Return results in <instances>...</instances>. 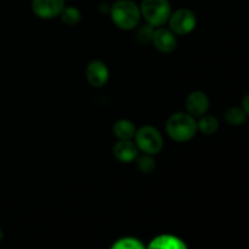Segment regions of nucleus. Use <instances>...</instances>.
I'll use <instances>...</instances> for the list:
<instances>
[{
    "label": "nucleus",
    "instance_id": "obj_7",
    "mask_svg": "<svg viewBox=\"0 0 249 249\" xmlns=\"http://www.w3.org/2000/svg\"><path fill=\"white\" fill-rule=\"evenodd\" d=\"M152 43L157 50L160 53H169L177 49L178 40L175 34L170 29L167 28H158L155 29L152 36Z\"/></svg>",
    "mask_w": 249,
    "mask_h": 249
},
{
    "label": "nucleus",
    "instance_id": "obj_17",
    "mask_svg": "<svg viewBox=\"0 0 249 249\" xmlns=\"http://www.w3.org/2000/svg\"><path fill=\"white\" fill-rule=\"evenodd\" d=\"M153 32H155V27L150 26V24H145L141 26L140 28L136 31V40L141 44H147L152 41Z\"/></svg>",
    "mask_w": 249,
    "mask_h": 249
},
{
    "label": "nucleus",
    "instance_id": "obj_1",
    "mask_svg": "<svg viewBox=\"0 0 249 249\" xmlns=\"http://www.w3.org/2000/svg\"><path fill=\"white\" fill-rule=\"evenodd\" d=\"M109 14L114 24L124 31L136 28L140 23V7L130 0H117V2L111 6Z\"/></svg>",
    "mask_w": 249,
    "mask_h": 249
},
{
    "label": "nucleus",
    "instance_id": "obj_16",
    "mask_svg": "<svg viewBox=\"0 0 249 249\" xmlns=\"http://www.w3.org/2000/svg\"><path fill=\"white\" fill-rule=\"evenodd\" d=\"M61 18L68 26H75V24L79 23L80 18H82V15H80V11L77 9V7H65L61 12Z\"/></svg>",
    "mask_w": 249,
    "mask_h": 249
},
{
    "label": "nucleus",
    "instance_id": "obj_6",
    "mask_svg": "<svg viewBox=\"0 0 249 249\" xmlns=\"http://www.w3.org/2000/svg\"><path fill=\"white\" fill-rule=\"evenodd\" d=\"M32 9L40 18H53L65 9V0H33Z\"/></svg>",
    "mask_w": 249,
    "mask_h": 249
},
{
    "label": "nucleus",
    "instance_id": "obj_13",
    "mask_svg": "<svg viewBox=\"0 0 249 249\" xmlns=\"http://www.w3.org/2000/svg\"><path fill=\"white\" fill-rule=\"evenodd\" d=\"M197 128L204 134V135H213L219 128V122L215 117L204 114L201 117L199 122L197 123Z\"/></svg>",
    "mask_w": 249,
    "mask_h": 249
},
{
    "label": "nucleus",
    "instance_id": "obj_9",
    "mask_svg": "<svg viewBox=\"0 0 249 249\" xmlns=\"http://www.w3.org/2000/svg\"><path fill=\"white\" fill-rule=\"evenodd\" d=\"M109 72L101 61H91L87 67V79L94 88H101L107 83Z\"/></svg>",
    "mask_w": 249,
    "mask_h": 249
},
{
    "label": "nucleus",
    "instance_id": "obj_5",
    "mask_svg": "<svg viewBox=\"0 0 249 249\" xmlns=\"http://www.w3.org/2000/svg\"><path fill=\"white\" fill-rule=\"evenodd\" d=\"M170 31L178 36L191 33L197 24L196 15L189 9H179L173 12L169 17Z\"/></svg>",
    "mask_w": 249,
    "mask_h": 249
},
{
    "label": "nucleus",
    "instance_id": "obj_4",
    "mask_svg": "<svg viewBox=\"0 0 249 249\" xmlns=\"http://www.w3.org/2000/svg\"><path fill=\"white\" fill-rule=\"evenodd\" d=\"M135 143L146 155H157L163 147V138L160 131L150 125L142 126L135 134Z\"/></svg>",
    "mask_w": 249,
    "mask_h": 249
},
{
    "label": "nucleus",
    "instance_id": "obj_11",
    "mask_svg": "<svg viewBox=\"0 0 249 249\" xmlns=\"http://www.w3.org/2000/svg\"><path fill=\"white\" fill-rule=\"evenodd\" d=\"M146 249H189L185 241L174 235H160L153 238Z\"/></svg>",
    "mask_w": 249,
    "mask_h": 249
},
{
    "label": "nucleus",
    "instance_id": "obj_15",
    "mask_svg": "<svg viewBox=\"0 0 249 249\" xmlns=\"http://www.w3.org/2000/svg\"><path fill=\"white\" fill-rule=\"evenodd\" d=\"M226 122H228L230 125H241L246 122L247 119V113L245 112V109L240 108V107H232V108L228 109L225 114Z\"/></svg>",
    "mask_w": 249,
    "mask_h": 249
},
{
    "label": "nucleus",
    "instance_id": "obj_10",
    "mask_svg": "<svg viewBox=\"0 0 249 249\" xmlns=\"http://www.w3.org/2000/svg\"><path fill=\"white\" fill-rule=\"evenodd\" d=\"M113 153L117 157V160L123 163H130L138 157L139 148L136 143H134L130 140H119L114 145Z\"/></svg>",
    "mask_w": 249,
    "mask_h": 249
},
{
    "label": "nucleus",
    "instance_id": "obj_19",
    "mask_svg": "<svg viewBox=\"0 0 249 249\" xmlns=\"http://www.w3.org/2000/svg\"><path fill=\"white\" fill-rule=\"evenodd\" d=\"M242 105H243V109H245V112L247 113V116H249V94L245 96Z\"/></svg>",
    "mask_w": 249,
    "mask_h": 249
},
{
    "label": "nucleus",
    "instance_id": "obj_12",
    "mask_svg": "<svg viewBox=\"0 0 249 249\" xmlns=\"http://www.w3.org/2000/svg\"><path fill=\"white\" fill-rule=\"evenodd\" d=\"M113 133L119 140H131L135 136L136 129L133 122L128 119H121L113 125Z\"/></svg>",
    "mask_w": 249,
    "mask_h": 249
},
{
    "label": "nucleus",
    "instance_id": "obj_3",
    "mask_svg": "<svg viewBox=\"0 0 249 249\" xmlns=\"http://www.w3.org/2000/svg\"><path fill=\"white\" fill-rule=\"evenodd\" d=\"M140 11L147 24L160 27L169 19L172 7L168 0H142Z\"/></svg>",
    "mask_w": 249,
    "mask_h": 249
},
{
    "label": "nucleus",
    "instance_id": "obj_18",
    "mask_svg": "<svg viewBox=\"0 0 249 249\" xmlns=\"http://www.w3.org/2000/svg\"><path fill=\"white\" fill-rule=\"evenodd\" d=\"M136 164H138L139 170L141 173H145V174H150V173H152L156 169V162L150 155L138 158Z\"/></svg>",
    "mask_w": 249,
    "mask_h": 249
},
{
    "label": "nucleus",
    "instance_id": "obj_14",
    "mask_svg": "<svg viewBox=\"0 0 249 249\" xmlns=\"http://www.w3.org/2000/svg\"><path fill=\"white\" fill-rule=\"evenodd\" d=\"M109 249H146V246L135 237H123L116 241Z\"/></svg>",
    "mask_w": 249,
    "mask_h": 249
},
{
    "label": "nucleus",
    "instance_id": "obj_8",
    "mask_svg": "<svg viewBox=\"0 0 249 249\" xmlns=\"http://www.w3.org/2000/svg\"><path fill=\"white\" fill-rule=\"evenodd\" d=\"M209 108V99L204 92L194 91L187 96L186 109L194 118H201Z\"/></svg>",
    "mask_w": 249,
    "mask_h": 249
},
{
    "label": "nucleus",
    "instance_id": "obj_2",
    "mask_svg": "<svg viewBox=\"0 0 249 249\" xmlns=\"http://www.w3.org/2000/svg\"><path fill=\"white\" fill-rule=\"evenodd\" d=\"M197 130V122L189 113H182L178 112L170 116L167 122V133L173 140L179 141V142H185L189 141L196 135Z\"/></svg>",
    "mask_w": 249,
    "mask_h": 249
},
{
    "label": "nucleus",
    "instance_id": "obj_20",
    "mask_svg": "<svg viewBox=\"0 0 249 249\" xmlns=\"http://www.w3.org/2000/svg\"><path fill=\"white\" fill-rule=\"evenodd\" d=\"M2 236H4V232H2V230H1V229H0V241L2 240Z\"/></svg>",
    "mask_w": 249,
    "mask_h": 249
}]
</instances>
